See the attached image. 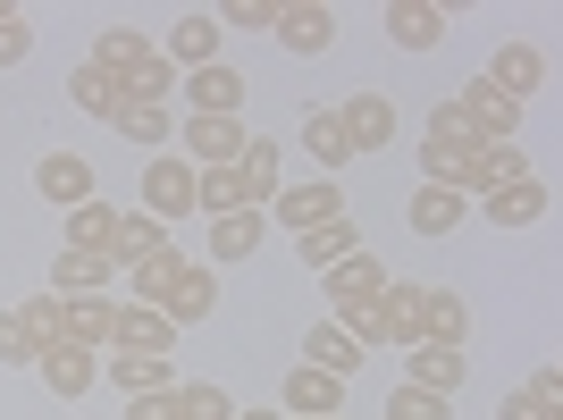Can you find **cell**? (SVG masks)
I'll use <instances>...</instances> for the list:
<instances>
[{
    "mask_svg": "<svg viewBox=\"0 0 563 420\" xmlns=\"http://www.w3.org/2000/svg\"><path fill=\"white\" fill-rule=\"evenodd\" d=\"M454 110H463L471 143H514V135H521V110H514L505 93H496L488 76H471V85H454Z\"/></svg>",
    "mask_w": 563,
    "mask_h": 420,
    "instance_id": "obj_1",
    "label": "cell"
},
{
    "mask_svg": "<svg viewBox=\"0 0 563 420\" xmlns=\"http://www.w3.org/2000/svg\"><path fill=\"white\" fill-rule=\"evenodd\" d=\"M143 219H194V161H177V152H152V168H143Z\"/></svg>",
    "mask_w": 563,
    "mask_h": 420,
    "instance_id": "obj_2",
    "label": "cell"
},
{
    "mask_svg": "<svg viewBox=\"0 0 563 420\" xmlns=\"http://www.w3.org/2000/svg\"><path fill=\"white\" fill-rule=\"evenodd\" d=\"M514 177H530V161H521V143H463V168H454V194H479L488 202L496 186H514Z\"/></svg>",
    "mask_w": 563,
    "mask_h": 420,
    "instance_id": "obj_3",
    "label": "cell"
},
{
    "mask_svg": "<svg viewBox=\"0 0 563 420\" xmlns=\"http://www.w3.org/2000/svg\"><path fill=\"white\" fill-rule=\"evenodd\" d=\"M186 269H194V261H186V244H177V235H168V244H152L143 261H126V303L161 311V303H168V286L186 278Z\"/></svg>",
    "mask_w": 563,
    "mask_h": 420,
    "instance_id": "obj_4",
    "label": "cell"
},
{
    "mask_svg": "<svg viewBox=\"0 0 563 420\" xmlns=\"http://www.w3.org/2000/svg\"><path fill=\"white\" fill-rule=\"evenodd\" d=\"M269 34H278L295 59H320V51H336V9H329V0H286Z\"/></svg>",
    "mask_w": 563,
    "mask_h": 420,
    "instance_id": "obj_5",
    "label": "cell"
},
{
    "mask_svg": "<svg viewBox=\"0 0 563 420\" xmlns=\"http://www.w3.org/2000/svg\"><path fill=\"white\" fill-rule=\"evenodd\" d=\"M177 143H186L177 161H194V168H235V152H244L253 135H244V118H186Z\"/></svg>",
    "mask_w": 563,
    "mask_h": 420,
    "instance_id": "obj_6",
    "label": "cell"
},
{
    "mask_svg": "<svg viewBox=\"0 0 563 420\" xmlns=\"http://www.w3.org/2000/svg\"><path fill=\"white\" fill-rule=\"evenodd\" d=\"M269 219H278L286 235H311V228H329V219H345V194H336L329 177H320V186H278Z\"/></svg>",
    "mask_w": 563,
    "mask_h": 420,
    "instance_id": "obj_7",
    "label": "cell"
},
{
    "mask_svg": "<svg viewBox=\"0 0 563 420\" xmlns=\"http://www.w3.org/2000/svg\"><path fill=\"white\" fill-rule=\"evenodd\" d=\"M219 43H228V34H219V18H202V9H186V18L168 25V43H161V59L177 76H194V68H219Z\"/></svg>",
    "mask_w": 563,
    "mask_h": 420,
    "instance_id": "obj_8",
    "label": "cell"
},
{
    "mask_svg": "<svg viewBox=\"0 0 563 420\" xmlns=\"http://www.w3.org/2000/svg\"><path fill=\"white\" fill-rule=\"evenodd\" d=\"M336 126H345L353 152H387V143H396V101L387 93H353V101H336Z\"/></svg>",
    "mask_w": 563,
    "mask_h": 420,
    "instance_id": "obj_9",
    "label": "cell"
},
{
    "mask_svg": "<svg viewBox=\"0 0 563 420\" xmlns=\"http://www.w3.org/2000/svg\"><path fill=\"white\" fill-rule=\"evenodd\" d=\"M471 378V362H463V345H412L404 353V387H421V396H446L454 404V387Z\"/></svg>",
    "mask_w": 563,
    "mask_h": 420,
    "instance_id": "obj_10",
    "label": "cell"
},
{
    "mask_svg": "<svg viewBox=\"0 0 563 420\" xmlns=\"http://www.w3.org/2000/svg\"><path fill=\"white\" fill-rule=\"evenodd\" d=\"M421 345H463L471 353V303L454 295V286H421Z\"/></svg>",
    "mask_w": 563,
    "mask_h": 420,
    "instance_id": "obj_11",
    "label": "cell"
},
{
    "mask_svg": "<svg viewBox=\"0 0 563 420\" xmlns=\"http://www.w3.org/2000/svg\"><path fill=\"white\" fill-rule=\"evenodd\" d=\"M118 396H177V362L168 353H110V371H101Z\"/></svg>",
    "mask_w": 563,
    "mask_h": 420,
    "instance_id": "obj_12",
    "label": "cell"
},
{
    "mask_svg": "<svg viewBox=\"0 0 563 420\" xmlns=\"http://www.w3.org/2000/svg\"><path fill=\"white\" fill-rule=\"evenodd\" d=\"M34 194H43V202H59V210L93 202V161H85V152H51V161L34 168Z\"/></svg>",
    "mask_w": 563,
    "mask_h": 420,
    "instance_id": "obj_13",
    "label": "cell"
},
{
    "mask_svg": "<svg viewBox=\"0 0 563 420\" xmlns=\"http://www.w3.org/2000/svg\"><path fill=\"white\" fill-rule=\"evenodd\" d=\"M34 378H43L51 396H85L101 378V353H85V345H43L34 353Z\"/></svg>",
    "mask_w": 563,
    "mask_h": 420,
    "instance_id": "obj_14",
    "label": "cell"
},
{
    "mask_svg": "<svg viewBox=\"0 0 563 420\" xmlns=\"http://www.w3.org/2000/svg\"><path fill=\"white\" fill-rule=\"evenodd\" d=\"M329 412H345V378H329V371H286V420H329Z\"/></svg>",
    "mask_w": 563,
    "mask_h": 420,
    "instance_id": "obj_15",
    "label": "cell"
},
{
    "mask_svg": "<svg viewBox=\"0 0 563 420\" xmlns=\"http://www.w3.org/2000/svg\"><path fill=\"white\" fill-rule=\"evenodd\" d=\"M211 311H219V269H202V261H194L186 278L168 286L161 320H168V328H202V320H211Z\"/></svg>",
    "mask_w": 563,
    "mask_h": 420,
    "instance_id": "obj_16",
    "label": "cell"
},
{
    "mask_svg": "<svg viewBox=\"0 0 563 420\" xmlns=\"http://www.w3.org/2000/svg\"><path fill=\"white\" fill-rule=\"evenodd\" d=\"M387 43L438 51V43H446V9H438V0H387Z\"/></svg>",
    "mask_w": 563,
    "mask_h": 420,
    "instance_id": "obj_17",
    "label": "cell"
},
{
    "mask_svg": "<svg viewBox=\"0 0 563 420\" xmlns=\"http://www.w3.org/2000/svg\"><path fill=\"white\" fill-rule=\"evenodd\" d=\"M59 303H68V328H59V345L110 353V328H118V303H110V295H59Z\"/></svg>",
    "mask_w": 563,
    "mask_h": 420,
    "instance_id": "obj_18",
    "label": "cell"
},
{
    "mask_svg": "<svg viewBox=\"0 0 563 420\" xmlns=\"http://www.w3.org/2000/svg\"><path fill=\"white\" fill-rule=\"evenodd\" d=\"M152 59H161V51L143 43L135 25H101V34H93V68L110 76V85H126V76H135V68H152Z\"/></svg>",
    "mask_w": 563,
    "mask_h": 420,
    "instance_id": "obj_19",
    "label": "cell"
},
{
    "mask_svg": "<svg viewBox=\"0 0 563 420\" xmlns=\"http://www.w3.org/2000/svg\"><path fill=\"white\" fill-rule=\"evenodd\" d=\"M110 353H177V328L143 303H118V328H110Z\"/></svg>",
    "mask_w": 563,
    "mask_h": 420,
    "instance_id": "obj_20",
    "label": "cell"
},
{
    "mask_svg": "<svg viewBox=\"0 0 563 420\" xmlns=\"http://www.w3.org/2000/svg\"><path fill=\"white\" fill-rule=\"evenodd\" d=\"M186 101H194L186 118H235V110H244V76H235V68H194Z\"/></svg>",
    "mask_w": 563,
    "mask_h": 420,
    "instance_id": "obj_21",
    "label": "cell"
},
{
    "mask_svg": "<svg viewBox=\"0 0 563 420\" xmlns=\"http://www.w3.org/2000/svg\"><path fill=\"white\" fill-rule=\"evenodd\" d=\"M488 85H496V93H505V101L521 110V101H530V93L547 85V59H539L530 43H505V51H496V68H488Z\"/></svg>",
    "mask_w": 563,
    "mask_h": 420,
    "instance_id": "obj_22",
    "label": "cell"
},
{
    "mask_svg": "<svg viewBox=\"0 0 563 420\" xmlns=\"http://www.w3.org/2000/svg\"><path fill=\"white\" fill-rule=\"evenodd\" d=\"M194 210L202 219H228V210H261L253 186H244V168H194Z\"/></svg>",
    "mask_w": 563,
    "mask_h": 420,
    "instance_id": "obj_23",
    "label": "cell"
},
{
    "mask_svg": "<svg viewBox=\"0 0 563 420\" xmlns=\"http://www.w3.org/2000/svg\"><path fill=\"white\" fill-rule=\"evenodd\" d=\"M387 295V269H378L371 253H353V261H336L329 269V311H345V303H378Z\"/></svg>",
    "mask_w": 563,
    "mask_h": 420,
    "instance_id": "obj_24",
    "label": "cell"
},
{
    "mask_svg": "<svg viewBox=\"0 0 563 420\" xmlns=\"http://www.w3.org/2000/svg\"><path fill=\"white\" fill-rule=\"evenodd\" d=\"M547 219V186L539 177H514V186L488 194V228H539Z\"/></svg>",
    "mask_w": 563,
    "mask_h": 420,
    "instance_id": "obj_25",
    "label": "cell"
},
{
    "mask_svg": "<svg viewBox=\"0 0 563 420\" xmlns=\"http://www.w3.org/2000/svg\"><path fill=\"white\" fill-rule=\"evenodd\" d=\"M59 244H68V253H101V261H110V244H118V210H110V202H76ZM110 269H118V261H110Z\"/></svg>",
    "mask_w": 563,
    "mask_h": 420,
    "instance_id": "obj_26",
    "label": "cell"
},
{
    "mask_svg": "<svg viewBox=\"0 0 563 420\" xmlns=\"http://www.w3.org/2000/svg\"><path fill=\"white\" fill-rule=\"evenodd\" d=\"M110 261L101 253H68V244H59V261H51V295H110Z\"/></svg>",
    "mask_w": 563,
    "mask_h": 420,
    "instance_id": "obj_27",
    "label": "cell"
},
{
    "mask_svg": "<svg viewBox=\"0 0 563 420\" xmlns=\"http://www.w3.org/2000/svg\"><path fill=\"white\" fill-rule=\"evenodd\" d=\"M295 253H303V269H320V278H329L336 261H353V253H362V235H353V219H329V228L295 235Z\"/></svg>",
    "mask_w": 563,
    "mask_h": 420,
    "instance_id": "obj_28",
    "label": "cell"
},
{
    "mask_svg": "<svg viewBox=\"0 0 563 420\" xmlns=\"http://www.w3.org/2000/svg\"><path fill=\"white\" fill-rule=\"evenodd\" d=\"M303 362H311V371H329V378H353V371H362V345H353L336 320H320L303 336Z\"/></svg>",
    "mask_w": 563,
    "mask_h": 420,
    "instance_id": "obj_29",
    "label": "cell"
},
{
    "mask_svg": "<svg viewBox=\"0 0 563 420\" xmlns=\"http://www.w3.org/2000/svg\"><path fill=\"white\" fill-rule=\"evenodd\" d=\"M261 253V210H228V219H211V261L228 269V261H253Z\"/></svg>",
    "mask_w": 563,
    "mask_h": 420,
    "instance_id": "obj_30",
    "label": "cell"
},
{
    "mask_svg": "<svg viewBox=\"0 0 563 420\" xmlns=\"http://www.w3.org/2000/svg\"><path fill=\"white\" fill-rule=\"evenodd\" d=\"M126 143H143V152H161L168 135H177V110H152V101H118V118H110Z\"/></svg>",
    "mask_w": 563,
    "mask_h": 420,
    "instance_id": "obj_31",
    "label": "cell"
},
{
    "mask_svg": "<svg viewBox=\"0 0 563 420\" xmlns=\"http://www.w3.org/2000/svg\"><path fill=\"white\" fill-rule=\"evenodd\" d=\"M412 235H463V194L421 186L412 194Z\"/></svg>",
    "mask_w": 563,
    "mask_h": 420,
    "instance_id": "obj_32",
    "label": "cell"
},
{
    "mask_svg": "<svg viewBox=\"0 0 563 420\" xmlns=\"http://www.w3.org/2000/svg\"><path fill=\"white\" fill-rule=\"evenodd\" d=\"M303 152H311L320 168H345V161H353L345 126H336V101H329V110H311V118H303Z\"/></svg>",
    "mask_w": 563,
    "mask_h": 420,
    "instance_id": "obj_33",
    "label": "cell"
},
{
    "mask_svg": "<svg viewBox=\"0 0 563 420\" xmlns=\"http://www.w3.org/2000/svg\"><path fill=\"white\" fill-rule=\"evenodd\" d=\"M235 168H244V186H253V202H261V210L278 202V143H269V135L244 143V152H235Z\"/></svg>",
    "mask_w": 563,
    "mask_h": 420,
    "instance_id": "obj_34",
    "label": "cell"
},
{
    "mask_svg": "<svg viewBox=\"0 0 563 420\" xmlns=\"http://www.w3.org/2000/svg\"><path fill=\"white\" fill-rule=\"evenodd\" d=\"M177 420H235L219 378H177Z\"/></svg>",
    "mask_w": 563,
    "mask_h": 420,
    "instance_id": "obj_35",
    "label": "cell"
},
{
    "mask_svg": "<svg viewBox=\"0 0 563 420\" xmlns=\"http://www.w3.org/2000/svg\"><path fill=\"white\" fill-rule=\"evenodd\" d=\"M68 101H76L85 118H118V101H126V93H118V85H110V76L93 68V59H85V68L68 76Z\"/></svg>",
    "mask_w": 563,
    "mask_h": 420,
    "instance_id": "obj_36",
    "label": "cell"
},
{
    "mask_svg": "<svg viewBox=\"0 0 563 420\" xmlns=\"http://www.w3.org/2000/svg\"><path fill=\"white\" fill-rule=\"evenodd\" d=\"M152 244H168V228L161 219H143V210H118V244H110V261L126 269V261H143Z\"/></svg>",
    "mask_w": 563,
    "mask_h": 420,
    "instance_id": "obj_37",
    "label": "cell"
},
{
    "mask_svg": "<svg viewBox=\"0 0 563 420\" xmlns=\"http://www.w3.org/2000/svg\"><path fill=\"white\" fill-rule=\"evenodd\" d=\"M278 9H286V0H228V9H219V34H228V25H235V34H269Z\"/></svg>",
    "mask_w": 563,
    "mask_h": 420,
    "instance_id": "obj_38",
    "label": "cell"
},
{
    "mask_svg": "<svg viewBox=\"0 0 563 420\" xmlns=\"http://www.w3.org/2000/svg\"><path fill=\"white\" fill-rule=\"evenodd\" d=\"M34 353H43V345H34V328H25L18 303H9V311H0V362H9V371H34Z\"/></svg>",
    "mask_w": 563,
    "mask_h": 420,
    "instance_id": "obj_39",
    "label": "cell"
},
{
    "mask_svg": "<svg viewBox=\"0 0 563 420\" xmlns=\"http://www.w3.org/2000/svg\"><path fill=\"white\" fill-rule=\"evenodd\" d=\"M387 420H454V404H446V396H421V387H404V378H396Z\"/></svg>",
    "mask_w": 563,
    "mask_h": 420,
    "instance_id": "obj_40",
    "label": "cell"
},
{
    "mask_svg": "<svg viewBox=\"0 0 563 420\" xmlns=\"http://www.w3.org/2000/svg\"><path fill=\"white\" fill-rule=\"evenodd\" d=\"M18 320L34 328V345H59V328H68V303H59V295H34V303H18Z\"/></svg>",
    "mask_w": 563,
    "mask_h": 420,
    "instance_id": "obj_41",
    "label": "cell"
},
{
    "mask_svg": "<svg viewBox=\"0 0 563 420\" xmlns=\"http://www.w3.org/2000/svg\"><path fill=\"white\" fill-rule=\"evenodd\" d=\"M429 143H454V152L471 143V126H463V110H454V93H446V101H429Z\"/></svg>",
    "mask_w": 563,
    "mask_h": 420,
    "instance_id": "obj_42",
    "label": "cell"
},
{
    "mask_svg": "<svg viewBox=\"0 0 563 420\" xmlns=\"http://www.w3.org/2000/svg\"><path fill=\"white\" fill-rule=\"evenodd\" d=\"M25 51H34V34H25V18H0V68H18Z\"/></svg>",
    "mask_w": 563,
    "mask_h": 420,
    "instance_id": "obj_43",
    "label": "cell"
},
{
    "mask_svg": "<svg viewBox=\"0 0 563 420\" xmlns=\"http://www.w3.org/2000/svg\"><path fill=\"white\" fill-rule=\"evenodd\" d=\"M505 420H563V412H555V404H539L530 387H514V396H505Z\"/></svg>",
    "mask_w": 563,
    "mask_h": 420,
    "instance_id": "obj_44",
    "label": "cell"
},
{
    "mask_svg": "<svg viewBox=\"0 0 563 420\" xmlns=\"http://www.w3.org/2000/svg\"><path fill=\"white\" fill-rule=\"evenodd\" d=\"M126 420H177V396H126Z\"/></svg>",
    "mask_w": 563,
    "mask_h": 420,
    "instance_id": "obj_45",
    "label": "cell"
},
{
    "mask_svg": "<svg viewBox=\"0 0 563 420\" xmlns=\"http://www.w3.org/2000/svg\"><path fill=\"white\" fill-rule=\"evenodd\" d=\"M235 420H286V412H269V404H253V412H235Z\"/></svg>",
    "mask_w": 563,
    "mask_h": 420,
    "instance_id": "obj_46",
    "label": "cell"
},
{
    "mask_svg": "<svg viewBox=\"0 0 563 420\" xmlns=\"http://www.w3.org/2000/svg\"><path fill=\"white\" fill-rule=\"evenodd\" d=\"M329 420H345V412H329Z\"/></svg>",
    "mask_w": 563,
    "mask_h": 420,
    "instance_id": "obj_47",
    "label": "cell"
}]
</instances>
